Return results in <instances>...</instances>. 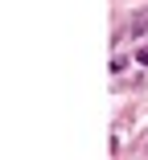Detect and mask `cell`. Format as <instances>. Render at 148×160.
I'll list each match as a JSON object with an SVG mask.
<instances>
[{
  "instance_id": "6da1fadb",
  "label": "cell",
  "mask_w": 148,
  "mask_h": 160,
  "mask_svg": "<svg viewBox=\"0 0 148 160\" xmlns=\"http://www.w3.org/2000/svg\"><path fill=\"white\" fill-rule=\"evenodd\" d=\"M132 33H148V17H140V21L132 25Z\"/></svg>"
}]
</instances>
